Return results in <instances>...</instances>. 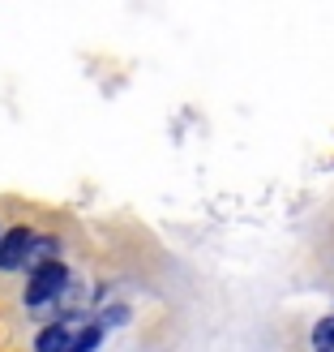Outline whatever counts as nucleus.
Wrapping results in <instances>:
<instances>
[{"mask_svg":"<svg viewBox=\"0 0 334 352\" xmlns=\"http://www.w3.org/2000/svg\"><path fill=\"white\" fill-rule=\"evenodd\" d=\"M103 340V327H82V322H56L47 327L34 352H91Z\"/></svg>","mask_w":334,"mask_h":352,"instance_id":"1","label":"nucleus"},{"mask_svg":"<svg viewBox=\"0 0 334 352\" xmlns=\"http://www.w3.org/2000/svg\"><path fill=\"white\" fill-rule=\"evenodd\" d=\"M69 284V271L60 267V262H39L30 275V284H26V305H47L51 296H60V288Z\"/></svg>","mask_w":334,"mask_h":352,"instance_id":"2","label":"nucleus"},{"mask_svg":"<svg viewBox=\"0 0 334 352\" xmlns=\"http://www.w3.org/2000/svg\"><path fill=\"white\" fill-rule=\"evenodd\" d=\"M34 250V232L30 228H13L9 236H0V271H17Z\"/></svg>","mask_w":334,"mask_h":352,"instance_id":"3","label":"nucleus"},{"mask_svg":"<svg viewBox=\"0 0 334 352\" xmlns=\"http://www.w3.org/2000/svg\"><path fill=\"white\" fill-rule=\"evenodd\" d=\"M313 348L318 352H334V318H322L313 327Z\"/></svg>","mask_w":334,"mask_h":352,"instance_id":"4","label":"nucleus"}]
</instances>
